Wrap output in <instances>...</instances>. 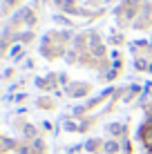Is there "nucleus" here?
<instances>
[{"label":"nucleus","mask_w":152,"mask_h":154,"mask_svg":"<svg viewBox=\"0 0 152 154\" xmlns=\"http://www.w3.org/2000/svg\"><path fill=\"white\" fill-rule=\"evenodd\" d=\"M105 150H107L110 154H112L114 150H116V143H112V141H110V143H107V145H105Z\"/></svg>","instance_id":"1"},{"label":"nucleus","mask_w":152,"mask_h":154,"mask_svg":"<svg viewBox=\"0 0 152 154\" xmlns=\"http://www.w3.org/2000/svg\"><path fill=\"white\" fill-rule=\"evenodd\" d=\"M110 132H112V134H119V132H121V125H110Z\"/></svg>","instance_id":"2"}]
</instances>
